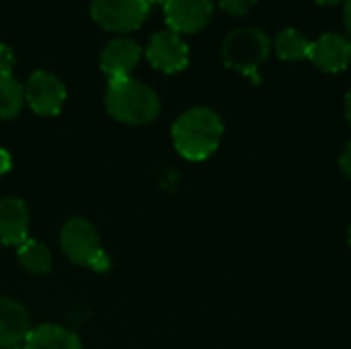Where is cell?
I'll list each match as a JSON object with an SVG mask.
<instances>
[{
    "mask_svg": "<svg viewBox=\"0 0 351 349\" xmlns=\"http://www.w3.org/2000/svg\"><path fill=\"white\" fill-rule=\"evenodd\" d=\"M224 123L214 109L193 107L185 111L173 125V142L177 152L187 160L210 158L222 140Z\"/></svg>",
    "mask_w": 351,
    "mask_h": 349,
    "instance_id": "obj_1",
    "label": "cell"
},
{
    "mask_svg": "<svg viewBox=\"0 0 351 349\" xmlns=\"http://www.w3.org/2000/svg\"><path fill=\"white\" fill-rule=\"evenodd\" d=\"M105 107L115 119L123 123L142 125L156 119L160 111V101L148 84L123 76V78H109Z\"/></svg>",
    "mask_w": 351,
    "mask_h": 349,
    "instance_id": "obj_2",
    "label": "cell"
},
{
    "mask_svg": "<svg viewBox=\"0 0 351 349\" xmlns=\"http://www.w3.org/2000/svg\"><path fill=\"white\" fill-rule=\"evenodd\" d=\"M269 47V37L263 31L253 27L234 29L222 43V60L228 68L259 82V66L267 60Z\"/></svg>",
    "mask_w": 351,
    "mask_h": 349,
    "instance_id": "obj_3",
    "label": "cell"
},
{
    "mask_svg": "<svg viewBox=\"0 0 351 349\" xmlns=\"http://www.w3.org/2000/svg\"><path fill=\"white\" fill-rule=\"evenodd\" d=\"M60 243L68 259L76 265H86L99 274L107 272L111 265L107 253L101 249L99 232L84 218H70L62 228Z\"/></svg>",
    "mask_w": 351,
    "mask_h": 349,
    "instance_id": "obj_4",
    "label": "cell"
},
{
    "mask_svg": "<svg viewBox=\"0 0 351 349\" xmlns=\"http://www.w3.org/2000/svg\"><path fill=\"white\" fill-rule=\"evenodd\" d=\"M150 12L148 0H93L90 14L107 31H134L144 25Z\"/></svg>",
    "mask_w": 351,
    "mask_h": 349,
    "instance_id": "obj_5",
    "label": "cell"
},
{
    "mask_svg": "<svg viewBox=\"0 0 351 349\" xmlns=\"http://www.w3.org/2000/svg\"><path fill=\"white\" fill-rule=\"evenodd\" d=\"M25 99L39 115H58L66 101V86L58 76L37 70L27 80Z\"/></svg>",
    "mask_w": 351,
    "mask_h": 349,
    "instance_id": "obj_6",
    "label": "cell"
},
{
    "mask_svg": "<svg viewBox=\"0 0 351 349\" xmlns=\"http://www.w3.org/2000/svg\"><path fill=\"white\" fill-rule=\"evenodd\" d=\"M148 62L167 74L181 72L189 64V49L185 41L173 31H158L150 37L146 47Z\"/></svg>",
    "mask_w": 351,
    "mask_h": 349,
    "instance_id": "obj_7",
    "label": "cell"
},
{
    "mask_svg": "<svg viewBox=\"0 0 351 349\" xmlns=\"http://www.w3.org/2000/svg\"><path fill=\"white\" fill-rule=\"evenodd\" d=\"M212 14V0H169L165 4V21L173 33H195L210 23Z\"/></svg>",
    "mask_w": 351,
    "mask_h": 349,
    "instance_id": "obj_8",
    "label": "cell"
},
{
    "mask_svg": "<svg viewBox=\"0 0 351 349\" xmlns=\"http://www.w3.org/2000/svg\"><path fill=\"white\" fill-rule=\"evenodd\" d=\"M306 60L323 72H341L351 64V39L339 33H325L311 41Z\"/></svg>",
    "mask_w": 351,
    "mask_h": 349,
    "instance_id": "obj_9",
    "label": "cell"
},
{
    "mask_svg": "<svg viewBox=\"0 0 351 349\" xmlns=\"http://www.w3.org/2000/svg\"><path fill=\"white\" fill-rule=\"evenodd\" d=\"M142 49L132 39H113L101 51V68L109 78H123L138 66Z\"/></svg>",
    "mask_w": 351,
    "mask_h": 349,
    "instance_id": "obj_10",
    "label": "cell"
},
{
    "mask_svg": "<svg viewBox=\"0 0 351 349\" xmlns=\"http://www.w3.org/2000/svg\"><path fill=\"white\" fill-rule=\"evenodd\" d=\"M29 210L19 197L0 200V241L8 247H19L27 241Z\"/></svg>",
    "mask_w": 351,
    "mask_h": 349,
    "instance_id": "obj_11",
    "label": "cell"
},
{
    "mask_svg": "<svg viewBox=\"0 0 351 349\" xmlns=\"http://www.w3.org/2000/svg\"><path fill=\"white\" fill-rule=\"evenodd\" d=\"M31 331L25 306L12 298H0V348H16Z\"/></svg>",
    "mask_w": 351,
    "mask_h": 349,
    "instance_id": "obj_12",
    "label": "cell"
},
{
    "mask_svg": "<svg viewBox=\"0 0 351 349\" xmlns=\"http://www.w3.org/2000/svg\"><path fill=\"white\" fill-rule=\"evenodd\" d=\"M23 349H82L78 335L60 325H39L29 331Z\"/></svg>",
    "mask_w": 351,
    "mask_h": 349,
    "instance_id": "obj_13",
    "label": "cell"
},
{
    "mask_svg": "<svg viewBox=\"0 0 351 349\" xmlns=\"http://www.w3.org/2000/svg\"><path fill=\"white\" fill-rule=\"evenodd\" d=\"M308 49H311V39L298 29L288 27L280 31L276 37V53L282 60H288V62L304 60L308 58Z\"/></svg>",
    "mask_w": 351,
    "mask_h": 349,
    "instance_id": "obj_14",
    "label": "cell"
},
{
    "mask_svg": "<svg viewBox=\"0 0 351 349\" xmlns=\"http://www.w3.org/2000/svg\"><path fill=\"white\" fill-rule=\"evenodd\" d=\"M16 257L21 261V265L35 274V276H41V274H47L49 267H51V255L47 251L45 245H41L39 241H25L23 245L16 247Z\"/></svg>",
    "mask_w": 351,
    "mask_h": 349,
    "instance_id": "obj_15",
    "label": "cell"
},
{
    "mask_svg": "<svg viewBox=\"0 0 351 349\" xmlns=\"http://www.w3.org/2000/svg\"><path fill=\"white\" fill-rule=\"evenodd\" d=\"M25 101V88L12 74H0V119L14 117Z\"/></svg>",
    "mask_w": 351,
    "mask_h": 349,
    "instance_id": "obj_16",
    "label": "cell"
},
{
    "mask_svg": "<svg viewBox=\"0 0 351 349\" xmlns=\"http://www.w3.org/2000/svg\"><path fill=\"white\" fill-rule=\"evenodd\" d=\"M255 4L257 0H220L222 10H226L228 14H247Z\"/></svg>",
    "mask_w": 351,
    "mask_h": 349,
    "instance_id": "obj_17",
    "label": "cell"
},
{
    "mask_svg": "<svg viewBox=\"0 0 351 349\" xmlns=\"http://www.w3.org/2000/svg\"><path fill=\"white\" fill-rule=\"evenodd\" d=\"M14 53L6 43H0V74H12Z\"/></svg>",
    "mask_w": 351,
    "mask_h": 349,
    "instance_id": "obj_18",
    "label": "cell"
},
{
    "mask_svg": "<svg viewBox=\"0 0 351 349\" xmlns=\"http://www.w3.org/2000/svg\"><path fill=\"white\" fill-rule=\"evenodd\" d=\"M339 167H341V171L351 179V142L346 146V150H343V154L339 158Z\"/></svg>",
    "mask_w": 351,
    "mask_h": 349,
    "instance_id": "obj_19",
    "label": "cell"
},
{
    "mask_svg": "<svg viewBox=\"0 0 351 349\" xmlns=\"http://www.w3.org/2000/svg\"><path fill=\"white\" fill-rule=\"evenodd\" d=\"M10 165H12L10 154H8L4 148H0V177H2V175H6V173L10 171Z\"/></svg>",
    "mask_w": 351,
    "mask_h": 349,
    "instance_id": "obj_20",
    "label": "cell"
},
{
    "mask_svg": "<svg viewBox=\"0 0 351 349\" xmlns=\"http://www.w3.org/2000/svg\"><path fill=\"white\" fill-rule=\"evenodd\" d=\"M343 19H346V27H348V33H350L351 39V0L346 2V12H343Z\"/></svg>",
    "mask_w": 351,
    "mask_h": 349,
    "instance_id": "obj_21",
    "label": "cell"
},
{
    "mask_svg": "<svg viewBox=\"0 0 351 349\" xmlns=\"http://www.w3.org/2000/svg\"><path fill=\"white\" fill-rule=\"evenodd\" d=\"M346 117H348V121H350L351 125V88L350 93H348V97H346Z\"/></svg>",
    "mask_w": 351,
    "mask_h": 349,
    "instance_id": "obj_22",
    "label": "cell"
},
{
    "mask_svg": "<svg viewBox=\"0 0 351 349\" xmlns=\"http://www.w3.org/2000/svg\"><path fill=\"white\" fill-rule=\"evenodd\" d=\"M317 4H325V6H329V4H337V2H343V0H315ZM348 2V0H346Z\"/></svg>",
    "mask_w": 351,
    "mask_h": 349,
    "instance_id": "obj_23",
    "label": "cell"
},
{
    "mask_svg": "<svg viewBox=\"0 0 351 349\" xmlns=\"http://www.w3.org/2000/svg\"><path fill=\"white\" fill-rule=\"evenodd\" d=\"M150 4H167L169 0H148Z\"/></svg>",
    "mask_w": 351,
    "mask_h": 349,
    "instance_id": "obj_24",
    "label": "cell"
},
{
    "mask_svg": "<svg viewBox=\"0 0 351 349\" xmlns=\"http://www.w3.org/2000/svg\"><path fill=\"white\" fill-rule=\"evenodd\" d=\"M350 245H351V226H350Z\"/></svg>",
    "mask_w": 351,
    "mask_h": 349,
    "instance_id": "obj_25",
    "label": "cell"
},
{
    "mask_svg": "<svg viewBox=\"0 0 351 349\" xmlns=\"http://www.w3.org/2000/svg\"><path fill=\"white\" fill-rule=\"evenodd\" d=\"M6 349H16V348H6Z\"/></svg>",
    "mask_w": 351,
    "mask_h": 349,
    "instance_id": "obj_26",
    "label": "cell"
}]
</instances>
